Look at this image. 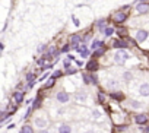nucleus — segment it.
<instances>
[{
    "label": "nucleus",
    "instance_id": "20",
    "mask_svg": "<svg viewBox=\"0 0 149 133\" xmlns=\"http://www.w3.org/2000/svg\"><path fill=\"white\" fill-rule=\"evenodd\" d=\"M105 53V48H98V50H94V57H101L102 54Z\"/></svg>",
    "mask_w": 149,
    "mask_h": 133
},
{
    "label": "nucleus",
    "instance_id": "35",
    "mask_svg": "<svg viewBox=\"0 0 149 133\" xmlns=\"http://www.w3.org/2000/svg\"><path fill=\"white\" fill-rule=\"evenodd\" d=\"M38 133H50V132H48V130H44V129H41Z\"/></svg>",
    "mask_w": 149,
    "mask_h": 133
},
{
    "label": "nucleus",
    "instance_id": "23",
    "mask_svg": "<svg viewBox=\"0 0 149 133\" xmlns=\"http://www.w3.org/2000/svg\"><path fill=\"white\" fill-rule=\"evenodd\" d=\"M89 78H91V84H94V85H97V84H98V76H97V75L91 73V75H89Z\"/></svg>",
    "mask_w": 149,
    "mask_h": 133
},
{
    "label": "nucleus",
    "instance_id": "25",
    "mask_svg": "<svg viewBox=\"0 0 149 133\" xmlns=\"http://www.w3.org/2000/svg\"><path fill=\"white\" fill-rule=\"evenodd\" d=\"M54 82H56V78H53V76H51V78H50V81L45 84V88H51V86L54 85Z\"/></svg>",
    "mask_w": 149,
    "mask_h": 133
},
{
    "label": "nucleus",
    "instance_id": "24",
    "mask_svg": "<svg viewBox=\"0 0 149 133\" xmlns=\"http://www.w3.org/2000/svg\"><path fill=\"white\" fill-rule=\"evenodd\" d=\"M101 116H102V114H101L100 110H94V111H92V118H101Z\"/></svg>",
    "mask_w": 149,
    "mask_h": 133
},
{
    "label": "nucleus",
    "instance_id": "2",
    "mask_svg": "<svg viewBox=\"0 0 149 133\" xmlns=\"http://www.w3.org/2000/svg\"><path fill=\"white\" fill-rule=\"evenodd\" d=\"M74 101H76L78 104H85L88 101V94L85 91H78L76 94H74Z\"/></svg>",
    "mask_w": 149,
    "mask_h": 133
},
{
    "label": "nucleus",
    "instance_id": "34",
    "mask_svg": "<svg viewBox=\"0 0 149 133\" xmlns=\"http://www.w3.org/2000/svg\"><path fill=\"white\" fill-rule=\"evenodd\" d=\"M67 50H69V44H66V45L63 47V51H67Z\"/></svg>",
    "mask_w": 149,
    "mask_h": 133
},
{
    "label": "nucleus",
    "instance_id": "21",
    "mask_svg": "<svg viewBox=\"0 0 149 133\" xmlns=\"http://www.w3.org/2000/svg\"><path fill=\"white\" fill-rule=\"evenodd\" d=\"M97 26H98L100 29L105 28V26H107V19H100V21L97 22Z\"/></svg>",
    "mask_w": 149,
    "mask_h": 133
},
{
    "label": "nucleus",
    "instance_id": "9",
    "mask_svg": "<svg viewBox=\"0 0 149 133\" xmlns=\"http://www.w3.org/2000/svg\"><path fill=\"white\" fill-rule=\"evenodd\" d=\"M130 45V41H121V40H116L113 42V48H127Z\"/></svg>",
    "mask_w": 149,
    "mask_h": 133
},
{
    "label": "nucleus",
    "instance_id": "13",
    "mask_svg": "<svg viewBox=\"0 0 149 133\" xmlns=\"http://www.w3.org/2000/svg\"><path fill=\"white\" fill-rule=\"evenodd\" d=\"M57 132L58 133H72V126L67 124V123H63L57 127Z\"/></svg>",
    "mask_w": 149,
    "mask_h": 133
},
{
    "label": "nucleus",
    "instance_id": "22",
    "mask_svg": "<svg viewBox=\"0 0 149 133\" xmlns=\"http://www.w3.org/2000/svg\"><path fill=\"white\" fill-rule=\"evenodd\" d=\"M123 79H124L126 82L132 81V79H133V75H132V72H124V73H123Z\"/></svg>",
    "mask_w": 149,
    "mask_h": 133
},
{
    "label": "nucleus",
    "instance_id": "36",
    "mask_svg": "<svg viewBox=\"0 0 149 133\" xmlns=\"http://www.w3.org/2000/svg\"><path fill=\"white\" fill-rule=\"evenodd\" d=\"M67 58H69V60H74V57H73L72 54H69V56H67Z\"/></svg>",
    "mask_w": 149,
    "mask_h": 133
},
{
    "label": "nucleus",
    "instance_id": "33",
    "mask_svg": "<svg viewBox=\"0 0 149 133\" xmlns=\"http://www.w3.org/2000/svg\"><path fill=\"white\" fill-rule=\"evenodd\" d=\"M8 129H9V130H12V129H15V124H13V123H10V124L8 126Z\"/></svg>",
    "mask_w": 149,
    "mask_h": 133
},
{
    "label": "nucleus",
    "instance_id": "29",
    "mask_svg": "<svg viewBox=\"0 0 149 133\" xmlns=\"http://www.w3.org/2000/svg\"><path fill=\"white\" fill-rule=\"evenodd\" d=\"M44 50H47V44H41V45L38 47V53H41V51H44Z\"/></svg>",
    "mask_w": 149,
    "mask_h": 133
},
{
    "label": "nucleus",
    "instance_id": "5",
    "mask_svg": "<svg viewBox=\"0 0 149 133\" xmlns=\"http://www.w3.org/2000/svg\"><path fill=\"white\" fill-rule=\"evenodd\" d=\"M137 94L140 97H149V82H143L137 88Z\"/></svg>",
    "mask_w": 149,
    "mask_h": 133
},
{
    "label": "nucleus",
    "instance_id": "6",
    "mask_svg": "<svg viewBox=\"0 0 149 133\" xmlns=\"http://www.w3.org/2000/svg\"><path fill=\"white\" fill-rule=\"evenodd\" d=\"M134 38H136L137 42L146 41V38H148V31H145V29H137L136 34H134Z\"/></svg>",
    "mask_w": 149,
    "mask_h": 133
},
{
    "label": "nucleus",
    "instance_id": "3",
    "mask_svg": "<svg viewBox=\"0 0 149 133\" xmlns=\"http://www.w3.org/2000/svg\"><path fill=\"white\" fill-rule=\"evenodd\" d=\"M56 100H57L60 104H66V102H69L70 95H69L66 91H58V92H57V95H56Z\"/></svg>",
    "mask_w": 149,
    "mask_h": 133
},
{
    "label": "nucleus",
    "instance_id": "4",
    "mask_svg": "<svg viewBox=\"0 0 149 133\" xmlns=\"http://www.w3.org/2000/svg\"><path fill=\"white\" fill-rule=\"evenodd\" d=\"M34 124L38 127V129H45L47 126H48V120H47V117H35L34 118Z\"/></svg>",
    "mask_w": 149,
    "mask_h": 133
},
{
    "label": "nucleus",
    "instance_id": "32",
    "mask_svg": "<svg viewBox=\"0 0 149 133\" xmlns=\"http://www.w3.org/2000/svg\"><path fill=\"white\" fill-rule=\"evenodd\" d=\"M60 75H61V72H60V70H56V72L53 73V78H58Z\"/></svg>",
    "mask_w": 149,
    "mask_h": 133
},
{
    "label": "nucleus",
    "instance_id": "7",
    "mask_svg": "<svg viewBox=\"0 0 149 133\" xmlns=\"http://www.w3.org/2000/svg\"><path fill=\"white\" fill-rule=\"evenodd\" d=\"M136 12H137L139 15H145V13H148V12H149V5H148L146 2H143V3H137V5H136Z\"/></svg>",
    "mask_w": 149,
    "mask_h": 133
},
{
    "label": "nucleus",
    "instance_id": "14",
    "mask_svg": "<svg viewBox=\"0 0 149 133\" xmlns=\"http://www.w3.org/2000/svg\"><path fill=\"white\" fill-rule=\"evenodd\" d=\"M78 44H81V37H79L78 34H73V35L70 37V45L74 47V48H78V47H79Z\"/></svg>",
    "mask_w": 149,
    "mask_h": 133
},
{
    "label": "nucleus",
    "instance_id": "30",
    "mask_svg": "<svg viewBox=\"0 0 149 133\" xmlns=\"http://www.w3.org/2000/svg\"><path fill=\"white\" fill-rule=\"evenodd\" d=\"M26 81H28V82L34 81V75H32V73H28V75H26Z\"/></svg>",
    "mask_w": 149,
    "mask_h": 133
},
{
    "label": "nucleus",
    "instance_id": "31",
    "mask_svg": "<svg viewBox=\"0 0 149 133\" xmlns=\"http://www.w3.org/2000/svg\"><path fill=\"white\" fill-rule=\"evenodd\" d=\"M66 72H67L69 75H73L74 72H76V69H70V68H67V69H66Z\"/></svg>",
    "mask_w": 149,
    "mask_h": 133
},
{
    "label": "nucleus",
    "instance_id": "28",
    "mask_svg": "<svg viewBox=\"0 0 149 133\" xmlns=\"http://www.w3.org/2000/svg\"><path fill=\"white\" fill-rule=\"evenodd\" d=\"M72 19H73V24L76 25V26H81V22H79V19H78V18H74V16H72Z\"/></svg>",
    "mask_w": 149,
    "mask_h": 133
},
{
    "label": "nucleus",
    "instance_id": "27",
    "mask_svg": "<svg viewBox=\"0 0 149 133\" xmlns=\"http://www.w3.org/2000/svg\"><path fill=\"white\" fill-rule=\"evenodd\" d=\"M98 101H100V102H104V101H105V94H104V92H100V94H98Z\"/></svg>",
    "mask_w": 149,
    "mask_h": 133
},
{
    "label": "nucleus",
    "instance_id": "1",
    "mask_svg": "<svg viewBox=\"0 0 149 133\" xmlns=\"http://www.w3.org/2000/svg\"><path fill=\"white\" fill-rule=\"evenodd\" d=\"M129 58H130V54H129L126 50H123V48L117 50V51H116V54H114V57H113L114 63H116V64H118V66L124 64Z\"/></svg>",
    "mask_w": 149,
    "mask_h": 133
},
{
    "label": "nucleus",
    "instance_id": "18",
    "mask_svg": "<svg viewBox=\"0 0 149 133\" xmlns=\"http://www.w3.org/2000/svg\"><path fill=\"white\" fill-rule=\"evenodd\" d=\"M21 133H34V129L31 124H24L21 129Z\"/></svg>",
    "mask_w": 149,
    "mask_h": 133
},
{
    "label": "nucleus",
    "instance_id": "16",
    "mask_svg": "<svg viewBox=\"0 0 149 133\" xmlns=\"http://www.w3.org/2000/svg\"><path fill=\"white\" fill-rule=\"evenodd\" d=\"M13 98H15V102L16 104H21L24 101V91H16L13 94Z\"/></svg>",
    "mask_w": 149,
    "mask_h": 133
},
{
    "label": "nucleus",
    "instance_id": "10",
    "mask_svg": "<svg viewBox=\"0 0 149 133\" xmlns=\"http://www.w3.org/2000/svg\"><path fill=\"white\" fill-rule=\"evenodd\" d=\"M105 86H107L108 89H111V91H116V89L120 86V84H118L117 79H108L107 84H105Z\"/></svg>",
    "mask_w": 149,
    "mask_h": 133
},
{
    "label": "nucleus",
    "instance_id": "26",
    "mask_svg": "<svg viewBox=\"0 0 149 133\" xmlns=\"http://www.w3.org/2000/svg\"><path fill=\"white\" fill-rule=\"evenodd\" d=\"M111 97H113V98H117V100H121V98H123V94H121V92H117V94H116V92H113V94H111Z\"/></svg>",
    "mask_w": 149,
    "mask_h": 133
},
{
    "label": "nucleus",
    "instance_id": "8",
    "mask_svg": "<svg viewBox=\"0 0 149 133\" xmlns=\"http://www.w3.org/2000/svg\"><path fill=\"white\" fill-rule=\"evenodd\" d=\"M113 18H114V22H117V24H123V22L127 19V15H126V12H116Z\"/></svg>",
    "mask_w": 149,
    "mask_h": 133
},
{
    "label": "nucleus",
    "instance_id": "12",
    "mask_svg": "<svg viewBox=\"0 0 149 133\" xmlns=\"http://www.w3.org/2000/svg\"><path fill=\"white\" fill-rule=\"evenodd\" d=\"M134 121H136L137 124H140V126H142V124H146V123H148V116L143 114V113H142V114H136Z\"/></svg>",
    "mask_w": 149,
    "mask_h": 133
},
{
    "label": "nucleus",
    "instance_id": "17",
    "mask_svg": "<svg viewBox=\"0 0 149 133\" xmlns=\"http://www.w3.org/2000/svg\"><path fill=\"white\" fill-rule=\"evenodd\" d=\"M104 47V42L101 40H94L92 44H91V48L92 50H98V48H102Z\"/></svg>",
    "mask_w": 149,
    "mask_h": 133
},
{
    "label": "nucleus",
    "instance_id": "19",
    "mask_svg": "<svg viewBox=\"0 0 149 133\" xmlns=\"http://www.w3.org/2000/svg\"><path fill=\"white\" fill-rule=\"evenodd\" d=\"M88 69H89L91 72H95V70L98 69V63H97V61H89V63H88Z\"/></svg>",
    "mask_w": 149,
    "mask_h": 133
},
{
    "label": "nucleus",
    "instance_id": "15",
    "mask_svg": "<svg viewBox=\"0 0 149 133\" xmlns=\"http://www.w3.org/2000/svg\"><path fill=\"white\" fill-rule=\"evenodd\" d=\"M101 31V34L107 38V37H111L113 34H114V28L113 26H105V28H102V29H100Z\"/></svg>",
    "mask_w": 149,
    "mask_h": 133
},
{
    "label": "nucleus",
    "instance_id": "11",
    "mask_svg": "<svg viewBox=\"0 0 149 133\" xmlns=\"http://www.w3.org/2000/svg\"><path fill=\"white\" fill-rule=\"evenodd\" d=\"M129 105H130L132 108H134V110H142V108H145V104L140 102V101H137V100H129Z\"/></svg>",
    "mask_w": 149,
    "mask_h": 133
}]
</instances>
